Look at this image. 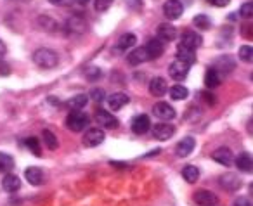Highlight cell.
I'll return each instance as SVG.
<instances>
[{
	"mask_svg": "<svg viewBox=\"0 0 253 206\" xmlns=\"http://www.w3.org/2000/svg\"><path fill=\"white\" fill-rule=\"evenodd\" d=\"M252 14H253V4L252 2H245V4L239 7V16L245 18V19H250L252 18Z\"/></svg>",
	"mask_w": 253,
	"mask_h": 206,
	"instance_id": "cell-37",
	"label": "cell"
},
{
	"mask_svg": "<svg viewBox=\"0 0 253 206\" xmlns=\"http://www.w3.org/2000/svg\"><path fill=\"white\" fill-rule=\"evenodd\" d=\"M211 5H215V7H225V5L231 2V0H208Z\"/></svg>",
	"mask_w": 253,
	"mask_h": 206,
	"instance_id": "cell-43",
	"label": "cell"
},
{
	"mask_svg": "<svg viewBox=\"0 0 253 206\" xmlns=\"http://www.w3.org/2000/svg\"><path fill=\"white\" fill-rule=\"evenodd\" d=\"M25 144H26V147H28V149L35 154V156H42V149H40L39 139H35V137H30V139L25 140Z\"/></svg>",
	"mask_w": 253,
	"mask_h": 206,
	"instance_id": "cell-35",
	"label": "cell"
},
{
	"mask_svg": "<svg viewBox=\"0 0 253 206\" xmlns=\"http://www.w3.org/2000/svg\"><path fill=\"white\" fill-rule=\"evenodd\" d=\"M153 113L158 120L162 122H170V120L175 118V109L169 104V102H156L153 106Z\"/></svg>",
	"mask_w": 253,
	"mask_h": 206,
	"instance_id": "cell-6",
	"label": "cell"
},
{
	"mask_svg": "<svg viewBox=\"0 0 253 206\" xmlns=\"http://www.w3.org/2000/svg\"><path fill=\"white\" fill-rule=\"evenodd\" d=\"M4 56H5V45H4V42L0 40V59H4Z\"/></svg>",
	"mask_w": 253,
	"mask_h": 206,
	"instance_id": "cell-45",
	"label": "cell"
},
{
	"mask_svg": "<svg viewBox=\"0 0 253 206\" xmlns=\"http://www.w3.org/2000/svg\"><path fill=\"white\" fill-rule=\"evenodd\" d=\"M194 203L200 206H215L218 203V198L211 191L200 189V191L194 192Z\"/></svg>",
	"mask_w": 253,
	"mask_h": 206,
	"instance_id": "cell-11",
	"label": "cell"
},
{
	"mask_svg": "<svg viewBox=\"0 0 253 206\" xmlns=\"http://www.w3.org/2000/svg\"><path fill=\"white\" fill-rule=\"evenodd\" d=\"M194 146H196V140L193 139V137H186V139H182L179 144H177L175 147V154L179 158H186L189 156L191 153L194 151Z\"/></svg>",
	"mask_w": 253,
	"mask_h": 206,
	"instance_id": "cell-19",
	"label": "cell"
},
{
	"mask_svg": "<svg viewBox=\"0 0 253 206\" xmlns=\"http://www.w3.org/2000/svg\"><path fill=\"white\" fill-rule=\"evenodd\" d=\"M128 63L132 64V66H139V64H142L144 61H148V56H146V50L144 47H137V49H134L130 54H128Z\"/></svg>",
	"mask_w": 253,
	"mask_h": 206,
	"instance_id": "cell-25",
	"label": "cell"
},
{
	"mask_svg": "<svg viewBox=\"0 0 253 206\" xmlns=\"http://www.w3.org/2000/svg\"><path fill=\"white\" fill-rule=\"evenodd\" d=\"M33 63L39 68H43V70H52L59 64V56H57L56 50L42 47V49H37L33 52Z\"/></svg>",
	"mask_w": 253,
	"mask_h": 206,
	"instance_id": "cell-1",
	"label": "cell"
},
{
	"mask_svg": "<svg viewBox=\"0 0 253 206\" xmlns=\"http://www.w3.org/2000/svg\"><path fill=\"white\" fill-rule=\"evenodd\" d=\"M128 101H130V97L125 92H115V94H111L108 97V106L111 111H118V109L125 108L128 104Z\"/></svg>",
	"mask_w": 253,
	"mask_h": 206,
	"instance_id": "cell-16",
	"label": "cell"
},
{
	"mask_svg": "<svg viewBox=\"0 0 253 206\" xmlns=\"http://www.w3.org/2000/svg\"><path fill=\"white\" fill-rule=\"evenodd\" d=\"M234 206H252V201L246 196H241V198L234 199Z\"/></svg>",
	"mask_w": 253,
	"mask_h": 206,
	"instance_id": "cell-40",
	"label": "cell"
},
{
	"mask_svg": "<svg viewBox=\"0 0 253 206\" xmlns=\"http://www.w3.org/2000/svg\"><path fill=\"white\" fill-rule=\"evenodd\" d=\"M42 139H43V144L47 146V149L54 151V149H57V147H59V140H57V137L54 135L50 130H43Z\"/></svg>",
	"mask_w": 253,
	"mask_h": 206,
	"instance_id": "cell-30",
	"label": "cell"
},
{
	"mask_svg": "<svg viewBox=\"0 0 253 206\" xmlns=\"http://www.w3.org/2000/svg\"><path fill=\"white\" fill-rule=\"evenodd\" d=\"M201 99H203V101L207 102L208 106H213L215 104V97L211 94H208V92H203V94H201Z\"/></svg>",
	"mask_w": 253,
	"mask_h": 206,
	"instance_id": "cell-42",
	"label": "cell"
},
{
	"mask_svg": "<svg viewBox=\"0 0 253 206\" xmlns=\"http://www.w3.org/2000/svg\"><path fill=\"white\" fill-rule=\"evenodd\" d=\"M193 23H194V26H196V28H200V30H210L211 28V21H210V18H208L207 14L196 16V18L193 19Z\"/></svg>",
	"mask_w": 253,
	"mask_h": 206,
	"instance_id": "cell-33",
	"label": "cell"
},
{
	"mask_svg": "<svg viewBox=\"0 0 253 206\" xmlns=\"http://www.w3.org/2000/svg\"><path fill=\"white\" fill-rule=\"evenodd\" d=\"M87 102H88V97H87V95L80 94V95H75V97H71L70 101L66 102V106L71 109V111H77V109L85 108V106H87Z\"/></svg>",
	"mask_w": 253,
	"mask_h": 206,
	"instance_id": "cell-28",
	"label": "cell"
},
{
	"mask_svg": "<svg viewBox=\"0 0 253 206\" xmlns=\"http://www.w3.org/2000/svg\"><path fill=\"white\" fill-rule=\"evenodd\" d=\"M52 5H57V7H68V5L73 4V0H49Z\"/></svg>",
	"mask_w": 253,
	"mask_h": 206,
	"instance_id": "cell-41",
	"label": "cell"
},
{
	"mask_svg": "<svg viewBox=\"0 0 253 206\" xmlns=\"http://www.w3.org/2000/svg\"><path fill=\"white\" fill-rule=\"evenodd\" d=\"M144 50H146V56H148V61L158 59L165 52V42H162L160 39H151L146 43Z\"/></svg>",
	"mask_w": 253,
	"mask_h": 206,
	"instance_id": "cell-4",
	"label": "cell"
},
{
	"mask_svg": "<svg viewBox=\"0 0 253 206\" xmlns=\"http://www.w3.org/2000/svg\"><path fill=\"white\" fill-rule=\"evenodd\" d=\"M25 178L32 185H42L43 184V170L39 166H30L25 171Z\"/></svg>",
	"mask_w": 253,
	"mask_h": 206,
	"instance_id": "cell-20",
	"label": "cell"
},
{
	"mask_svg": "<svg viewBox=\"0 0 253 206\" xmlns=\"http://www.w3.org/2000/svg\"><path fill=\"white\" fill-rule=\"evenodd\" d=\"M12 168H14V158L7 153H0V171L9 173Z\"/></svg>",
	"mask_w": 253,
	"mask_h": 206,
	"instance_id": "cell-32",
	"label": "cell"
},
{
	"mask_svg": "<svg viewBox=\"0 0 253 206\" xmlns=\"http://www.w3.org/2000/svg\"><path fill=\"white\" fill-rule=\"evenodd\" d=\"M149 92H151L155 97H162L167 92V80L162 77H155L149 83Z\"/></svg>",
	"mask_w": 253,
	"mask_h": 206,
	"instance_id": "cell-23",
	"label": "cell"
},
{
	"mask_svg": "<svg viewBox=\"0 0 253 206\" xmlns=\"http://www.w3.org/2000/svg\"><path fill=\"white\" fill-rule=\"evenodd\" d=\"M173 133H175V126L170 125V123H156V125H153V137L158 140H169L173 137Z\"/></svg>",
	"mask_w": 253,
	"mask_h": 206,
	"instance_id": "cell-7",
	"label": "cell"
},
{
	"mask_svg": "<svg viewBox=\"0 0 253 206\" xmlns=\"http://www.w3.org/2000/svg\"><path fill=\"white\" fill-rule=\"evenodd\" d=\"M149 128H151V120L148 115H137L132 120V132L137 135H144L146 132H149Z\"/></svg>",
	"mask_w": 253,
	"mask_h": 206,
	"instance_id": "cell-14",
	"label": "cell"
},
{
	"mask_svg": "<svg viewBox=\"0 0 253 206\" xmlns=\"http://www.w3.org/2000/svg\"><path fill=\"white\" fill-rule=\"evenodd\" d=\"M73 2H77V4H80V5H85V4H88V0H73Z\"/></svg>",
	"mask_w": 253,
	"mask_h": 206,
	"instance_id": "cell-46",
	"label": "cell"
},
{
	"mask_svg": "<svg viewBox=\"0 0 253 206\" xmlns=\"http://www.w3.org/2000/svg\"><path fill=\"white\" fill-rule=\"evenodd\" d=\"M218 184H220L222 189H225V191L229 192H236L239 187H241V178L238 177L236 173H224L220 178H218Z\"/></svg>",
	"mask_w": 253,
	"mask_h": 206,
	"instance_id": "cell-10",
	"label": "cell"
},
{
	"mask_svg": "<svg viewBox=\"0 0 253 206\" xmlns=\"http://www.w3.org/2000/svg\"><path fill=\"white\" fill-rule=\"evenodd\" d=\"M85 77H87L88 80H92V82H97L99 78L102 77V70H101V68H97V66H90V68H87V71H85Z\"/></svg>",
	"mask_w": 253,
	"mask_h": 206,
	"instance_id": "cell-36",
	"label": "cell"
},
{
	"mask_svg": "<svg viewBox=\"0 0 253 206\" xmlns=\"http://www.w3.org/2000/svg\"><path fill=\"white\" fill-rule=\"evenodd\" d=\"M88 123H90L88 115L84 111H80V109L71 111L66 118V126H68V130H71V132H82V130L87 128Z\"/></svg>",
	"mask_w": 253,
	"mask_h": 206,
	"instance_id": "cell-2",
	"label": "cell"
},
{
	"mask_svg": "<svg viewBox=\"0 0 253 206\" xmlns=\"http://www.w3.org/2000/svg\"><path fill=\"white\" fill-rule=\"evenodd\" d=\"M11 70H9V64H5L4 61L0 59V75H9Z\"/></svg>",
	"mask_w": 253,
	"mask_h": 206,
	"instance_id": "cell-44",
	"label": "cell"
},
{
	"mask_svg": "<svg viewBox=\"0 0 253 206\" xmlns=\"http://www.w3.org/2000/svg\"><path fill=\"white\" fill-rule=\"evenodd\" d=\"M135 42H137V37H135L134 33H123L118 39V42H116V49H118L120 52H125V50L132 49V47L135 45Z\"/></svg>",
	"mask_w": 253,
	"mask_h": 206,
	"instance_id": "cell-22",
	"label": "cell"
},
{
	"mask_svg": "<svg viewBox=\"0 0 253 206\" xmlns=\"http://www.w3.org/2000/svg\"><path fill=\"white\" fill-rule=\"evenodd\" d=\"M238 56L243 63H252L253 61V49L250 45H241L238 50Z\"/></svg>",
	"mask_w": 253,
	"mask_h": 206,
	"instance_id": "cell-34",
	"label": "cell"
},
{
	"mask_svg": "<svg viewBox=\"0 0 253 206\" xmlns=\"http://www.w3.org/2000/svg\"><path fill=\"white\" fill-rule=\"evenodd\" d=\"M234 161H236V166H238L241 171H245V173H250V171H252L253 163H252L250 153H241L238 158H234Z\"/></svg>",
	"mask_w": 253,
	"mask_h": 206,
	"instance_id": "cell-26",
	"label": "cell"
},
{
	"mask_svg": "<svg viewBox=\"0 0 253 206\" xmlns=\"http://www.w3.org/2000/svg\"><path fill=\"white\" fill-rule=\"evenodd\" d=\"M201 43H203V39H201V35L196 32H186L182 35V39H180V45L189 47V49H193V50L201 47Z\"/></svg>",
	"mask_w": 253,
	"mask_h": 206,
	"instance_id": "cell-18",
	"label": "cell"
},
{
	"mask_svg": "<svg viewBox=\"0 0 253 206\" xmlns=\"http://www.w3.org/2000/svg\"><path fill=\"white\" fill-rule=\"evenodd\" d=\"M182 4H180V0H167L165 4H163V14L167 16V19L170 21H175L182 16Z\"/></svg>",
	"mask_w": 253,
	"mask_h": 206,
	"instance_id": "cell-5",
	"label": "cell"
},
{
	"mask_svg": "<svg viewBox=\"0 0 253 206\" xmlns=\"http://www.w3.org/2000/svg\"><path fill=\"white\" fill-rule=\"evenodd\" d=\"M113 5V0H94V7L97 12H104L108 11Z\"/></svg>",
	"mask_w": 253,
	"mask_h": 206,
	"instance_id": "cell-38",
	"label": "cell"
},
{
	"mask_svg": "<svg viewBox=\"0 0 253 206\" xmlns=\"http://www.w3.org/2000/svg\"><path fill=\"white\" fill-rule=\"evenodd\" d=\"M182 177L186 182L194 184V182L200 178V170H198V166H194V165H187V166H184V170H182Z\"/></svg>",
	"mask_w": 253,
	"mask_h": 206,
	"instance_id": "cell-29",
	"label": "cell"
},
{
	"mask_svg": "<svg viewBox=\"0 0 253 206\" xmlns=\"http://www.w3.org/2000/svg\"><path fill=\"white\" fill-rule=\"evenodd\" d=\"M104 132L101 128H88L84 135V144L85 147H97L104 142Z\"/></svg>",
	"mask_w": 253,
	"mask_h": 206,
	"instance_id": "cell-9",
	"label": "cell"
},
{
	"mask_svg": "<svg viewBox=\"0 0 253 206\" xmlns=\"http://www.w3.org/2000/svg\"><path fill=\"white\" fill-rule=\"evenodd\" d=\"M187 95H189V90L184 85H173L170 88V97L173 101H184V99H187Z\"/></svg>",
	"mask_w": 253,
	"mask_h": 206,
	"instance_id": "cell-31",
	"label": "cell"
},
{
	"mask_svg": "<svg viewBox=\"0 0 253 206\" xmlns=\"http://www.w3.org/2000/svg\"><path fill=\"white\" fill-rule=\"evenodd\" d=\"M158 39L162 42H172L177 39V28L172 23H162L158 26Z\"/></svg>",
	"mask_w": 253,
	"mask_h": 206,
	"instance_id": "cell-17",
	"label": "cell"
},
{
	"mask_svg": "<svg viewBox=\"0 0 253 206\" xmlns=\"http://www.w3.org/2000/svg\"><path fill=\"white\" fill-rule=\"evenodd\" d=\"M211 158H213V161L224 165V166H229V165L234 163V154H232V151L229 147H218V149H215L211 153Z\"/></svg>",
	"mask_w": 253,
	"mask_h": 206,
	"instance_id": "cell-15",
	"label": "cell"
},
{
	"mask_svg": "<svg viewBox=\"0 0 253 206\" xmlns=\"http://www.w3.org/2000/svg\"><path fill=\"white\" fill-rule=\"evenodd\" d=\"M187 73H189V64L182 63V61H179V59H175L173 63H170L169 75L172 77V80H175V82L186 80Z\"/></svg>",
	"mask_w": 253,
	"mask_h": 206,
	"instance_id": "cell-3",
	"label": "cell"
},
{
	"mask_svg": "<svg viewBox=\"0 0 253 206\" xmlns=\"http://www.w3.org/2000/svg\"><path fill=\"white\" fill-rule=\"evenodd\" d=\"M66 30L71 35H84L87 32V23L82 16H71L66 21Z\"/></svg>",
	"mask_w": 253,
	"mask_h": 206,
	"instance_id": "cell-12",
	"label": "cell"
},
{
	"mask_svg": "<svg viewBox=\"0 0 253 206\" xmlns=\"http://www.w3.org/2000/svg\"><path fill=\"white\" fill-rule=\"evenodd\" d=\"M104 97H106V94H104V90H102V88H94V90L90 92V99H92V101H95V102L104 101Z\"/></svg>",
	"mask_w": 253,
	"mask_h": 206,
	"instance_id": "cell-39",
	"label": "cell"
},
{
	"mask_svg": "<svg viewBox=\"0 0 253 206\" xmlns=\"http://www.w3.org/2000/svg\"><path fill=\"white\" fill-rule=\"evenodd\" d=\"M220 80L222 77L217 73V70H213V68H208L207 73H205V85H207V88H215L220 85Z\"/></svg>",
	"mask_w": 253,
	"mask_h": 206,
	"instance_id": "cell-27",
	"label": "cell"
},
{
	"mask_svg": "<svg viewBox=\"0 0 253 206\" xmlns=\"http://www.w3.org/2000/svg\"><path fill=\"white\" fill-rule=\"evenodd\" d=\"M213 70H217V73L220 75H229L232 70L236 68V63H234V59H232L231 56H220L217 61L213 63Z\"/></svg>",
	"mask_w": 253,
	"mask_h": 206,
	"instance_id": "cell-13",
	"label": "cell"
},
{
	"mask_svg": "<svg viewBox=\"0 0 253 206\" xmlns=\"http://www.w3.org/2000/svg\"><path fill=\"white\" fill-rule=\"evenodd\" d=\"M95 122L99 125H102V128H116L120 125L118 118L109 111H106V109H97L95 111Z\"/></svg>",
	"mask_w": 253,
	"mask_h": 206,
	"instance_id": "cell-8",
	"label": "cell"
},
{
	"mask_svg": "<svg viewBox=\"0 0 253 206\" xmlns=\"http://www.w3.org/2000/svg\"><path fill=\"white\" fill-rule=\"evenodd\" d=\"M177 59L191 66V64L196 61V54H194L193 49H189V47H184V45H180V43H179V47H177Z\"/></svg>",
	"mask_w": 253,
	"mask_h": 206,
	"instance_id": "cell-24",
	"label": "cell"
},
{
	"mask_svg": "<svg viewBox=\"0 0 253 206\" xmlns=\"http://www.w3.org/2000/svg\"><path fill=\"white\" fill-rule=\"evenodd\" d=\"M2 189L7 192H16L21 189V180L18 175L14 173H5V177L2 178Z\"/></svg>",
	"mask_w": 253,
	"mask_h": 206,
	"instance_id": "cell-21",
	"label": "cell"
}]
</instances>
